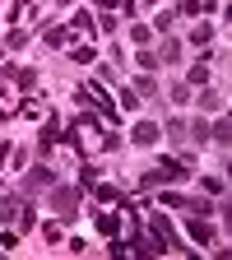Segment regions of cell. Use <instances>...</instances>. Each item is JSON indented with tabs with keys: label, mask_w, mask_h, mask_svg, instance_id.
I'll use <instances>...</instances> for the list:
<instances>
[{
	"label": "cell",
	"mask_w": 232,
	"mask_h": 260,
	"mask_svg": "<svg viewBox=\"0 0 232 260\" xmlns=\"http://www.w3.org/2000/svg\"><path fill=\"white\" fill-rule=\"evenodd\" d=\"M135 93H140V98H153V93H158V84H153V79H140V84H135Z\"/></svg>",
	"instance_id": "12"
},
{
	"label": "cell",
	"mask_w": 232,
	"mask_h": 260,
	"mask_svg": "<svg viewBox=\"0 0 232 260\" xmlns=\"http://www.w3.org/2000/svg\"><path fill=\"white\" fill-rule=\"evenodd\" d=\"M209 38H214V28H209V23H200V28H195V32H190V42H200V47H205Z\"/></svg>",
	"instance_id": "11"
},
{
	"label": "cell",
	"mask_w": 232,
	"mask_h": 260,
	"mask_svg": "<svg viewBox=\"0 0 232 260\" xmlns=\"http://www.w3.org/2000/svg\"><path fill=\"white\" fill-rule=\"evenodd\" d=\"M153 140H158V125L153 121H140L135 125V144H153Z\"/></svg>",
	"instance_id": "3"
},
{
	"label": "cell",
	"mask_w": 232,
	"mask_h": 260,
	"mask_svg": "<svg viewBox=\"0 0 232 260\" xmlns=\"http://www.w3.org/2000/svg\"><path fill=\"white\" fill-rule=\"evenodd\" d=\"M186 172L177 168V162H158L153 172H144V186H162V181H181Z\"/></svg>",
	"instance_id": "1"
},
{
	"label": "cell",
	"mask_w": 232,
	"mask_h": 260,
	"mask_svg": "<svg viewBox=\"0 0 232 260\" xmlns=\"http://www.w3.org/2000/svg\"><path fill=\"white\" fill-rule=\"evenodd\" d=\"M168 140H177V144H186V121H172V125H168Z\"/></svg>",
	"instance_id": "9"
},
{
	"label": "cell",
	"mask_w": 232,
	"mask_h": 260,
	"mask_svg": "<svg viewBox=\"0 0 232 260\" xmlns=\"http://www.w3.org/2000/svg\"><path fill=\"white\" fill-rule=\"evenodd\" d=\"M51 205H56L65 218H70V214H75V205H79V195H75V190H56V195H51Z\"/></svg>",
	"instance_id": "2"
},
{
	"label": "cell",
	"mask_w": 232,
	"mask_h": 260,
	"mask_svg": "<svg viewBox=\"0 0 232 260\" xmlns=\"http://www.w3.org/2000/svg\"><path fill=\"white\" fill-rule=\"evenodd\" d=\"M181 56V42H162V51H158V65H168V60H177Z\"/></svg>",
	"instance_id": "7"
},
{
	"label": "cell",
	"mask_w": 232,
	"mask_h": 260,
	"mask_svg": "<svg viewBox=\"0 0 232 260\" xmlns=\"http://www.w3.org/2000/svg\"><path fill=\"white\" fill-rule=\"evenodd\" d=\"M214 140H218V144H232V125H227V121L214 125Z\"/></svg>",
	"instance_id": "10"
},
{
	"label": "cell",
	"mask_w": 232,
	"mask_h": 260,
	"mask_svg": "<svg viewBox=\"0 0 232 260\" xmlns=\"http://www.w3.org/2000/svg\"><path fill=\"white\" fill-rule=\"evenodd\" d=\"M190 237H195V242H200V246H209V242H214V228H209V223H200V218H195V223H190Z\"/></svg>",
	"instance_id": "5"
},
{
	"label": "cell",
	"mask_w": 232,
	"mask_h": 260,
	"mask_svg": "<svg viewBox=\"0 0 232 260\" xmlns=\"http://www.w3.org/2000/svg\"><path fill=\"white\" fill-rule=\"evenodd\" d=\"M190 84H209V56H205V60L190 70Z\"/></svg>",
	"instance_id": "8"
},
{
	"label": "cell",
	"mask_w": 232,
	"mask_h": 260,
	"mask_svg": "<svg viewBox=\"0 0 232 260\" xmlns=\"http://www.w3.org/2000/svg\"><path fill=\"white\" fill-rule=\"evenodd\" d=\"M56 177H51V168H32V177H28V190H42V186H51Z\"/></svg>",
	"instance_id": "4"
},
{
	"label": "cell",
	"mask_w": 232,
	"mask_h": 260,
	"mask_svg": "<svg viewBox=\"0 0 232 260\" xmlns=\"http://www.w3.org/2000/svg\"><path fill=\"white\" fill-rule=\"evenodd\" d=\"M195 103H200V107H205V112H218V107H223V98H218V93H214V88H205V93H200V98H195Z\"/></svg>",
	"instance_id": "6"
}]
</instances>
